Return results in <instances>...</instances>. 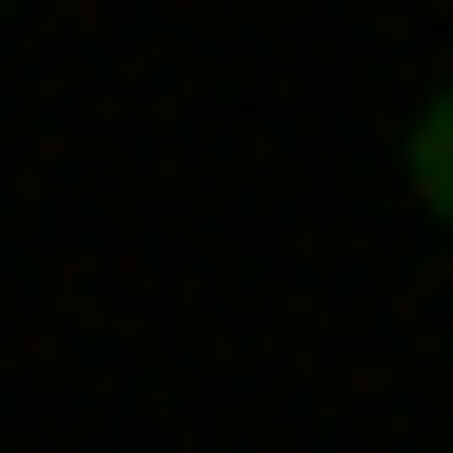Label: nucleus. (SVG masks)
Returning <instances> with one entry per match:
<instances>
[{
  "label": "nucleus",
  "instance_id": "1",
  "mask_svg": "<svg viewBox=\"0 0 453 453\" xmlns=\"http://www.w3.org/2000/svg\"><path fill=\"white\" fill-rule=\"evenodd\" d=\"M395 178H414V217H434V237H453V80L414 99V138H395Z\"/></svg>",
  "mask_w": 453,
  "mask_h": 453
}]
</instances>
